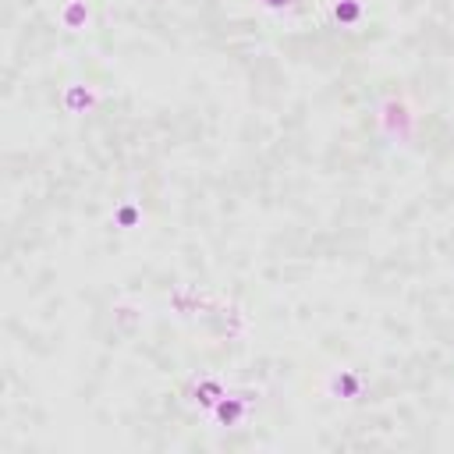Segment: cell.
Wrapping results in <instances>:
<instances>
[{
  "mask_svg": "<svg viewBox=\"0 0 454 454\" xmlns=\"http://www.w3.org/2000/svg\"><path fill=\"white\" fill-rule=\"evenodd\" d=\"M242 415H245V404H242L238 397H227V394H223V397L213 404V419H216L220 426H235Z\"/></svg>",
  "mask_w": 454,
  "mask_h": 454,
  "instance_id": "6da1fadb",
  "label": "cell"
},
{
  "mask_svg": "<svg viewBox=\"0 0 454 454\" xmlns=\"http://www.w3.org/2000/svg\"><path fill=\"white\" fill-rule=\"evenodd\" d=\"M64 107H68V114H86V110L93 107V93H89L86 86H68Z\"/></svg>",
  "mask_w": 454,
  "mask_h": 454,
  "instance_id": "7a4b0ae2",
  "label": "cell"
},
{
  "mask_svg": "<svg viewBox=\"0 0 454 454\" xmlns=\"http://www.w3.org/2000/svg\"><path fill=\"white\" fill-rule=\"evenodd\" d=\"M61 22H64V29H71V33L86 29V22H89V11H86V4H78V0H71V4H64V8H61Z\"/></svg>",
  "mask_w": 454,
  "mask_h": 454,
  "instance_id": "3957f363",
  "label": "cell"
},
{
  "mask_svg": "<svg viewBox=\"0 0 454 454\" xmlns=\"http://www.w3.org/2000/svg\"><path fill=\"white\" fill-rule=\"evenodd\" d=\"M223 394H227V390H223V383H216V380H202V387H199V401H202V408H213Z\"/></svg>",
  "mask_w": 454,
  "mask_h": 454,
  "instance_id": "277c9868",
  "label": "cell"
},
{
  "mask_svg": "<svg viewBox=\"0 0 454 454\" xmlns=\"http://www.w3.org/2000/svg\"><path fill=\"white\" fill-rule=\"evenodd\" d=\"M337 22H355L359 18V4H351V0H344V4H337Z\"/></svg>",
  "mask_w": 454,
  "mask_h": 454,
  "instance_id": "5b68a950",
  "label": "cell"
},
{
  "mask_svg": "<svg viewBox=\"0 0 454 454\" xmlns=\"http://www.w3.org/2000/svg\"><path fill=\"white\" fill-rule=\"evenodd\" d=\"M337 394H359V380H351V376H337Z\"/></svg>",
  "mask_w": 454,
  "mask_h": 454,
  "instance_id": "8992f818",
  "label": "cell"
},
{
  "mask_svg": "<svg viewBox=\"0 0 454 454\" xmlns=\"http://www.w3.org/2000/svg\"><path fill=\"white\" fill-rule=\"evenodd\" d=\"M135 216H139V213H135V206H124V209L117 213V220H121L124 227H132V223H135Z\"/></svg>",
  "mask_w": 454,
  "mask_h": 454,
  "instance_id": "52a82bcc",
  "label": "cell"
},
{
  "mask_svg": "<svg viewBox=\"0 0 454 454\" xmlns=\"http://www.w3.org/2000/svg\"><path fill=\"white\" fill-rule=\"evenodd\" d=\"M267 4H270V8H281V4H288V0H267Z\"/></svg>",
  "mask_w": 454,
  "mask_h": 454,
  "instance_id": "ba28073f",
  "label": "cell"
}]
</instances>
